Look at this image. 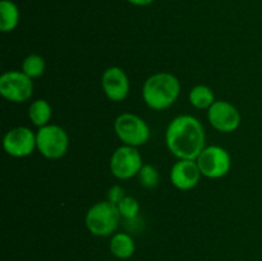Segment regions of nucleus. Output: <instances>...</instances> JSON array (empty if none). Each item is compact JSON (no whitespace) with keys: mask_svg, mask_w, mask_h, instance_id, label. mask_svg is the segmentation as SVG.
<instances>
[{"mask_svg":"<svg viewBox=\"0 0 262 261\" xmlns=\"http://www.w3.org/2000/svg\"><path fill=\"white\" fill-rule=\"evenodd\" d=\"M118 210H119L120 216L124 220H135L140 214V202L132 196H125L119 204L117 205Z\"/></svg>","mask_w":262,"mask_h":261,"instance_id":"a211bd4d","label":"nucleus"},{"mask_svg":"<svg viewBox=\"0 0 262 261\" xmlns=\"http://www.w3.org/2000/svg\"><path fill=\"white\" fill-rule=\"evenodd\" d=\"M0 94L12 102H26L33 94L32 78L23 72L9 71L0 77Z\"/></svg>","mask_w":262,"mask_h":261,"instance_id":"6e6552de","label":"nucleus"},{"mask_svg":"<svg viewBox=\"0 0 262 261\" xmlns=\"http://www.w3.org/2000/svg\"><path fill=\"white\" fill-rule=\"evenodd\" d=\"M51 115H53L51 105L43 99H38L33 101L31 104L30 109H28V117H30L31 122L38 128L48 125L49 120L51 119Z\"/></svg>","mask_w":262,"mask_h":261,"instance_id":"dca6fc26","label":"nucleus"},{"mask_svg":"<svg viewBox=\"0 0 262 261\" xmlns=\"http://www.w3.org/2000/svg\"><path fill=\"white\" fill-rule=\"evenodd\" d=\"M200 171L210 179H219L227 176L232 168V158L222 146H207L196 159Z\"/></svg>","mask_w":262,"mask_h":261,"instance_id":"423d86ee","label":"nucleus"},{"mask_svg":"<svg viewBox=\"0 0 262 261\" xmlns=\"http://www.w3.org/2000/svg\"><path fill=\"white\" fill-rule=\"evenodd\" d=\"M170 182L181 191H189L199 184L202 174L196 160H178L170 169Z\"/></svg>","mask_w":262,"mask_h":261,"instance_id":"f8f14e48","label":"nucleus"},{"mask_svg":"<svg viewBox=\"0 0 262 261\" xmlns=\"http://www.w3.org/2000/svg\"><path fill=\"white\" fill-rule=\"evenodd\" d=\"M137 177L140 184L145 188H155L160 182V174H159L158 169L151 164H143Z\"/></svg>","mask_w":262,"mask_h":261,"instance_id":"6ab92c4d","label":"nucleus"},{"mask_svg":"<svg viewBox=\"0 0 262 261\" xmlns=\"http://www.w3.org/2000/svg\"><path fill=\"white\" fill-rule=\"evenodd\" d=\"M110 252L119 260L130 258L136 252L135 240L128 233H115L109 243Z\"/></svg>","mask_w":262,"mask_h":261,"instance_id":"ddd939ff","label":"nucleus"},{"mask_svg":"<svg viewBox=\"0 0 262 261\" xmlns=\"http://www.w3.org/2000/svg\"><path fill=\"white\" fill-rule=\"evenodd\" d=\"M181 94V82L174 74L160 72L148 77L142 87V97L150 109L161 112L170 107Z\"/></svg>","mask_w":262,"mask_h":261,"instance_id":"f03ea898","label":"nucleus"},{"mask_svg":"<svg viewBox=\"0 0 262 261\" xmlns=\"http://www.w3.org/2000/svg\"><path fill=\"white\" fill-rule=\"evenodd\" d=\"M127 2L133 5H137V7H146V5L152 4L155 0H127Z\"/></svg>","mask_w":262,"mask_h":261,"instance_id":"412c9836","label":"nucleus"},{"mask_svg":"<svg viewBox=\"0 0 262 261\" xmlns=\"http://www.w3.org/2000/svg\"><path fill=\"white\" fill-rule=\"evenodd\" d=\"M120 216L117 205L106 201H100L92 205L87 211L84 223L91 234L96 237H107L117 230Z\"/></svg>","mask_w":262,"mask_h":261,"instance_id":"7ed1b4c3","label":"nucleus"},{"mask_svg":"<svg viewBox=\"0 0 262 261\" xmlns=\"http://www.w3.org/2000/svg\"><path fill=\"white\" fill-rule=\"evenodd\" d=\"M125 197L124 189L120 186H112L107 191V201L112 204L118 205Z\"/></svg>","mask_w":262,"mask_h":261,"instance_id":"aec40b11","label":"nucleus"},{"mask_svg":"<svg viewBox=\"0 0 262 261\" xmlns=\"http://www.w3.org/2000/svg\"><path fill=\"white\" fill-rule=\"evenodd\" d=\"M114 130L123 145L133 147L145 145L150 138V127L147 123L132 113L118 115L114 122Z\"/></svg>","mask_w":262,"mask_h":261,"instance_id":"39448f33","label":"nucleus"},{"mask_svg":"<svg viewBox=\"0 0 262 261\" xmlns=\"http://www.w3.org/2000/svg\"><path fill=\"white\" fill-rule=\"evenodd\" d=\"M3 147L13 158H26L37 148L36 135L27 127H15L5 133Z\"/></svg>","mask_w":262,"mask_h":261,"instance_id":"9d476101","label":"nucleus"},{"mask_svg":"<svg viewBox=\"0 0 262 261\" xmlns=\"http://www.w3.org/2000/svg\"><path fill=\"white\" fill-rule=\"evenodd\" d=\"M188 100L192 106L200 110L209 109L216 101L214 91L206 84H197L192 87L188 94Z\"/></svg>","mask_w":262,"mask_h":261,"instance_id":"2eb2a0df","label":"nucleus"},{"mask_svg":"<svg viewBox=\"0 0 262 261\" xmlns=\"http://www.w3.org/2000/svg\"><path fill=\"white\" fill-rule=\"evenodd\" d=\"M101 86L105 96L114 102L124 101L129 94V79L119 67H109L101 77Z\"/></svg>","mask_w":262,"mask_h":261,"instance_id":"9b49d317","label":"nucleus"},{"mask_svg":"<svg viewBox=\"0 0 262 261\" xmlns=\"http://www.w3.org/2000/svg\"><path fill=\"white\" fill-rule=\"evenodd\" d=\"M207 119L212 128L222 133H232L241 125V113L237 107L224 100H216L207 109Z\"/></svg>","mask_w":262,"mask_h":261,"instance_id":"1a4fd4ad","label":"nucleus"},{"mask_svg":"<svg viewBox=\"0 0 262 261\" xmlns=\"http://www.w3.org/2000/svg\"><path fill=\"white\" fill-rule=\"evenodd\" d=\"M143 166L142 155L137 147L123 145L113 153L110 159V171L118 179H130L138 176Z\"/></svg>","mask_w":262,"mask_h":261,"instance_id":"0eeeda50","label":"nucleus"},{"mask_svg":"<svg viewBox=\"0 0 262 261\" xmlns=\"http://www.w3.org/2000/svg\"><path fill=\"white\" fill-rule=\"evenodd\" d=\"M19 23V9L10 0L0 2V31L4 33L12 32Z\"/></svg>","mask_w":262,"mask_h":261,"instance_id":"4468645a","label":"nucleus"},{"mask_svg":"<svg viewBox=\"0 0 262 261\" xmlns=\"http://www.w3.org/2000/svg\"><path fill=\"white\" fill-rule=\"evenodd\" d=\"M46 63L43 58L38 54H30L26 56L22 63V72L30 78H38L45 73Z\"/></svg>","mask_w":262,"mask_h":261,"instance_id":"f3484780","label":"nucleus"},{"mask_svg":"<svg viewBox=\"0 0 262 261\" xmlns=\"http://www.w3.org/2000/svg\"><path fill=\"white\" fill-rule=\"evenodd\" d=\"M36 142L41 155L49 160H58L63 158L69 147L68 133L64 128L56 124H48L38 128L36 133Z\"/></svg>","mask_w":262,"mask_h":261,"instance_id":"20e7f679","label":"nucleus"},{"mask_svg":"<svg viewBox=\"0 0 262 261\" xmlns=\"http://www.w3.org/2000/svg\"><path fill=\"white\" fill-rule=\"evenodd\" d=\"M205 141L204 125L192 115L176 117L166 128V147L178 160H196L205 148Z\"/></svg>","mask_w":262,"mask_h":261,"instance_id":"f257e3e1","label":"nucleus"}]
</instances>
